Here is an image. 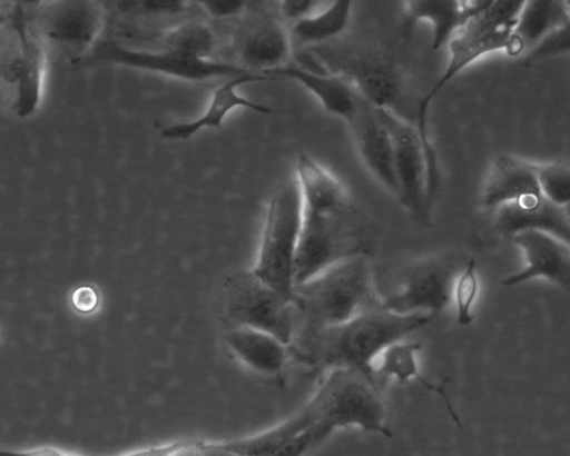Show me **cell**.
Here are the masks:
<instances>
[{"label": "cell", "mask_w": 570, "mask_h": 456, "mask_svg": "<svg viewBox=\"0 0 570 456\" xmlns=\"http://www.w3.org/2000/svg\"><path fill=\"white\" fill-rule=\"evenodd\" d=\"M301 220L294 286L330 266L362 254L356 211L342 182L312 157L301 153L295 175Z\"/></svg>", "instance_id": "6da1fadb"}, {"label": "cell", "mask_w": 570, "mask_h": 456, "mask_svg": "<svg viewBox=\"0 0 570 456\" xmlns=\"http://www.w3.org/2000/svg\"><path fill=\"white\" fill-rule=\"evenodd\" d=\"M431 320L426 314L397 315L380 304L345 323L296 337L288 348L298 361L315 370L346 368L374 377L376 357Z\"/></svg>", "instance_id": "7a4b0ae2"}, {"label": "cell", "mask_w": 570, "mask_h": 456, "mask_svg": "<svg viewBox=\"0 0 570 456\" xmlns=\"http://www.w3.org/2000/svg\"><path fill=\"white\" fill-rule=\"evenodd\" d=\"M297 414L304 425L299 435L312 450L336 429L351 426L392 437L377 380L355 369L327 371L315 395Z\"/></svg>", "instance_id": "3957f363"}, {"label": "cell", "mask_w": 570, "mask_h": 456, "mask_svg": "<svg viewBox=\"0 0 570 456\" xmlns=\"http://www.w3.org/2000/svg\"><path fill=\"white\" fill-rule=\"evenodd\" d=\"M291 301L296 315L293 339L345 323L381 304L370 262L363 254L295 285Z\"/></svg>", "instance_id": "277c9868"}, {"label": "cell", "mask_w": 570, "mask_h": 456, "mask_svg": "<svg viewBox=\"0 0 570 456\" xmlns=\"http://www.w3.org/2000/svg\"><path fill=\"white\" fill-rule=\"evenodd\" d=\"M523 3L524 1L521 0H490L449 40V59L445 70L419 102L416 129L429 155H434L426 127L428 110L433 98L460 71L479 58L500 50H504L510 56H518L523 51L514 36Z\"/></svg>", "instance_id": "5b68a950"}, {"label": "cell", "mask_w": 570, "mask_h": 456, "mask_svg": "<svg viewBox=\"0 0 570 456\" xmlns=\"http://www.w3.org/2000/svg\"><path fill=\"white\" fill-rule=\"evenodd\" d=\"M218 318L224 329L252 328L267 333L289 346L296 330V315L286 298L253 269H234L222 279Z\"/></svg>", "instance_id": "8992f818"}, {"label": "cell", "mask_w": 570, "mask_h": 456, "mask_svg": "<svg viewBox=\"0 0 570 456\" xmlns=\"http://www.w3.org/2000/svg\"><path fill=\"white\" fill-rule=\"evenodd\" d=\"M301 199L296 178L286 181L272 197L253 271L291 299L294 261L299 231Z\"/></svg>", "instance_id": "52a82bcc"}, {"label": "cell", "mask_w": 570, "mask_h": 456, "mask_svg": "<svg viewBox=\"0 0 570 456\" xmlns=\"http://www.w3.org/2000/svg\"><path fill=\"white\" fill-rule=\"evenodd\" d=\"M45 67L40 36L17 4L8 23L0 27V75L14 86L13 110L20 118H28L38 109Z\"/></svg>", "instance_id": "ba28073f"}, {"label": "cell", "mask_w": 570, "mask_h": 456, "mask_svg": "<svg viewBox=\"0 0 570 456\" xmlns=\"http://www.w3.org/2000/svg\"><path fill=\"white\" fill-rule=\"evenodd\" d=\"M376 112L392 141L399 199L415 215L424 216L438 184L436 161L430 158L416 127L391 108H376Z\"/></svg>", "instance_id": "9c48e42d"}, {"label": "cell", "mask_w": 570, "mask_h": 456, "mask_svg": "<svg viewBox=\"0 0 570 456\" xmlns=\"http://www.w3.org/2000/svg\"><path fill=\"white\" fill-rule=\"evenodd\" d=\"M90 54L95 61L163 73L187 81H205L220 77L234 78L254 72L244 67L210 61L171 49L160 51L131 49L114 40L97 41Z\"/></svg>", "instance_id": "30bf717a"}, {"label": "cell", "mask_w": 570, "mask_h": 456, "mask_svg": "<svg viewBox=\"0 0 570 456\" xmlns=\"http://www.w3.org/2000/svg\"><path fill=\"white\" fill-rule=\"evenodd\" d=\"M456 275L444 259H425L405 272L401 290L381 300V306L397 315L426 314L433 319L451 301Z\"/></svg>", "instance_id": "8fae6325"}, {"label": "cell", "mask_w": 570, "mask_h": 456, "mask_svg": "<svg viewBox=\"0 0 570 456\" xmlns=\"http://www.w3.org/2000/svg\"><path fill=\"white\" fill-rule=\"evenodd\" d=\"M104 23L99 4L88 1H63L51 4L39 18L36 30L40 38L57 43L71 56H82L96 44Z\"/></svg>", "instance_id": "7c38bea8"}, {"label": "cell", "mask_w": 570, "mask_h": 456, "mask_svg": "<svg viewBox=\"0 0 570 456\" xmlns=\"http://www.w3.org/2000/svg\"><path fill=\"white\" fill-rule=\"evenodd\" d=\"M523 251L525 267L505 277L502 285L512 287L534 278H546L563 289L570 284V245L540 230H522L512 236Z\"/></svg>", "instance_id": "4fadbf2b"}, {"label": "cell", "mask_w": 570, "mask_h": 456, "mask_svg": "<svg viewBox=\"0 0 570 456\" xmlns=\"http://www.w3.org/2000/svg\"><path fill=\"white\" fill-rule=\"evenodd\" d=\"M350 125L365 166L391 194L399 198L400 189L394 168L392 141L377 116L376 108L361 96L358 109Z\"/></svg>", "instance_id": "5bb4252c"}, {"label": "cell", "mask_w": 570, "mask_h": 456, "mask_svg": "<svg viewBox=\"0 0 570 456\" xmlns=\"http://www.w3.org/2000/svg\"><path fill=\"white\" fill-rule=\"evenodd\" d=\"M540 197L534 163L507 153L494 159L482 188L485 208L523 204Z\"/></svg>", "instance_id": "9a60e30c"}, {"label": "cell", "mask_w": 570, "mask_h": 456, "mask_svg": "<svg viewBox=\"0 0 570 456\" xmlns=\"http://www.w3.org/2000/svg\"><path fill=\"white\" fill-rule=\"evenodd\" d=\"M266 76L257 72H248L238 77L229 78L222 86L213 91L210 103L205 112L195 120L170 125L161 131L165 139L186 140L205 128H220L225 116L235 108H246L259 113H271L272 109L263 103L252 101L237 92V88L259 82Z\"/></svg>", "instance_id": "2e32d148"}, {"label": "cell", "mask_w": 570, "mask_h": 456, "mask_svg": "<svg viewBox=\"0 0 570 456\" xmlns=\"http://www.w3.org/2000/svg\"><path fill=\"white\" fill-rule=\"evenodd\" d=\"M227 349L245 366L266 376L279 375L289 358V348L276 337L252 328L223 331Z\"/></svg>", "instance_id": "e0dca14e"}, {"label": "cell", "mask_w": 570, "mask_h": 456, "mask_svg": "<svg viewBox=\"0 0 570 456\" xmlns=\"http://www.w3.org/2000/svg\"><path fill=\"white\" fill-rule=\"evenodd\" d=\"M497 224L508 235L540 230L570 241L569 206H558L541 197L527 204H505L497 208Z\"/></svg>", "instance_id": "ac0fdd59"}, {"label": "cell", "mask_w": 570, "mask_h": 456, "mask_svg": "<svg viewBox=\"0 0 570 456\" xmlns=\"http://www.w3.org/2000/svg\"><path fill=\"white\" fill-rule=\"evenodd\" d=\"M263 75H275L298 81L320 100L326 111L348 123L358 109L361 96L344 78L286 65Z\"/></svg>", "instance_id": "d6986e66"}, {"label": "cell", "mask_w": 570, "mask_h": 456, "mask_svg": "<svg viewBox=\"0 0 570 456\" xmlns=\"http://www.w3.org/2000/svg\"><path fill=\"white\" fill-rule=\"evenodd\" d=\"M420 349L421 344L416 341H396L390 345L373 361V376L376 380L395 377L401 384L406 383L410 378H415L426 390L441 397L452 420L459 427H462L460 417L452 407L445 390L448 381L444 380L440 385H434L421 375L415 356V353Z\"/></svg>", "instance_id": "ffe728a7"}, {"label": "cell", "mask_w": 570, "mask_h": 456, "mask_svg": "<svg viewBox=\"0 0 570 456\" xmlns=\"http://www.w3.org/2000/svg\"><path fill=\"white\" fill-rule=\"evenodd\" d=\"M347 82L368 103L376 108H390L397 93V83L390 67L367 56L348 57L343 65Z\"/></svg>", "instance_id": "44dd1931"}, {"label": "cell", "mask_w": 570, "mask_h": 456, "mask_svg": "<svg viewBox=\"0 0 570 456\" xmlns=\"http://www.w3.org/2000/svg\"><path fill=\"white\" fill-rule=\"evenodd\" d=\"M410 14L431 22L432 49L438 50L478 13L488 1H406Z\"/></svg>", "instance_id": "7402d4cb"}, {"label": "cell", "mask_w": 570, "mask_h": 456, "mask_svg": "<svg viewBox=\"0 0 570 456\" xmlns=\"http://www.w3.org/2000/svg\"><path fill=\"white\" fill-rule=\"evenodd\" d=\"M291 39L277 23H265L249 33L242 47L240 57L247 70L264 73L286 65Z\"/></svg>", "instance_id": "603a6c76"}, {"label": "cell", "mask_w": 570, "mask_h": 456, "mask_svg": "<svg viewBox=\"0 0 570 456\" xmlns=\"http://www.w3.org/2000/svg\"><path fill=\"white\" fill-rule=\"evenodd\" d=\"M569 10L568 1H524L514 28V36L523 50L537 46L557 29L569 26Z\"/></svg>", "instance_id": "cb8c5ba5"}, {"label": "cell", "mask_w": 570, "mask_h": 456, "mask_svg": "<svg viewBox=\"0 0 570 456\" xmlns=\"http://www.w3.org/2000/svg\"><path fill=\"white\" fill-rule=\"evenodd\" d=\"M352 1H333L324 11L294 23L292 36L302 43H316L340 34L347 26Z\"/></svg>", "instance_id": "d4e9b609"}, {"label": "cell", "mask_w": 570, "mask_h": 456, "mask_svg": "<svg viewBox=\"0 0 570 456\" xmlns=\"http://www.w3.org/2000/svg\"><path fill=\"white\" fill-rule=\"evenodd\" d=\"M166 49L181 51L202 59H207L214 47V36L203 23L181 24L163 37Z\"/></svg>", "instance_id": "484cf974"}, {"label": "cell", "mask_w": 570, "mask_h": 456, "mask_svg": "<svg viewBox=\"0 0 570 456\" xmlns=\"http://www.w3.org/2000/svg\"><path fill=\"white\" fill-rule=\"evenodd\" d=\"M534 170L542 197L554 205L569 206V166L561 161L534 163Z\"/></svg>", "instance_id": "4316f807"}, {"label": "cell", "mask_w": 570, "mask_h": 456, "mask_svg": "<svg viewBox=\"0 0 570 456\" xmlns=\"http://www.w3.org/2000/svg\"><path fill=\"white\" fill-rule=\"evenodd\" d=\"M478 289L479 281L475 271V261L471 259L456 275L452 286L451 300L455 304L456 320L461 326H468L474 319L472 307L478 295Z\"/></svg>", "instance_id": "83f0119b"}, {"label": "cell", "mask_w": 570, "mask_h": 456, "mask_svg": "<svg viewBox=\"0 0 570 456\" xmlns=\"http://www.w3.org/2000/svg\"><path fill=\"white\" fill-rule=\"evenodd\" d=\"M125 12L142 16L174 14L183 12L186 4L177 0L118 1Z\"/></svg>", "instance_id": "f1b7e54d"}, {"label": "cell", "mask_w": 570, "mask_h": 456, "mask_svg": "<svg viewBox=\"0 0 570 456\" xmlns=\"http://www.w3.org/2000/svg\"><path fill=\"white\" fill-rule=\"evenodd\" d=\"M179 443H174L170 445H164L158 447H153L139 452H135L125 456H169L177 447ZM0 456H79L76 454L67 453L53 447H37L27 450H9V449H0Z\"/></svg>", "instance_id": "f546056e"}, {"label": "cell", "mask_w": 570, "mask_h": 456, "mask_svg": "<svg viewBox=\"0 0 570 456\" xmlns=\"http://www.w3.org/2000/svg\"><path fill=\"white\" fill-rule=\"evenodd\" d=\"M533 50L534 57L557 56L569 51V26L557 29L543 38Z\"/></svg>", "instance_id": "4dcf8cb0"}, {"label": "cell", "mask_w": 570, "mask_h": 456, "mask_svg": "<svg viewBox=\"0 0 570 456\" xmlns=\"http://www.w3.org/2000/svg\"><path fill=\"white\" fill-rule=\"evenodd\" d=\"M169 456H242L223 446L209 443H180Z\"/></svg>", "instance_id": "1f68e13d"}, {"label": "cell", "mask_w": 570, "mask_h": 456, "mask_svg": "<svg viewBox=\"0 0 570 456\" xmlns=\"http://www.w3.org/2000/svg\"><path fill=\"white\" fill-rule=\"evenodd\" d=\"M72 308L82 315L94 313L99 305V295L90 285H81L75 288L70 296Z\"/></svg>", "instance_id": "d6a6232c"}, {"label": "cell", "mask_w": 570, "mask_h": 456, "mask_svg": "<svg viewBox=\"0 0 570 456\" xmlns=\"http://www.w3.org/2000/svg\"><path fill=\"white\" fill-rule=\"evenodd\" d=\"M199 2L215 18L236 16L245 8V2L242 0H202Z\"/></svg>", "instance_id": "836d02e7"}, {"label": "cell", "mask_w": 570, "mask_h": 456, "mask_svg": "<svg viewBox=\"0 0 570 456\" xmlns=\"http://www.w3.org/2000/svg\"><path fill=\"white\" fill-rule=\"evenodd\" d=\"M317 4V1L312 0H286L282 1L281 10L283 16L295 22L311 16L309 13Z\"/></svg>", "instance_id": "e575fe53"}]
</instances>
